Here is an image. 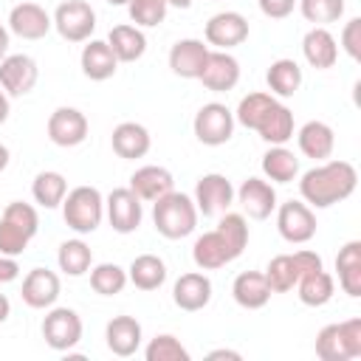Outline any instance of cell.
<instances>
[{"mask_svg":"<svg viewBox=\"0 0 361 361\" xmlns=\"http://www.w3.org/2000/svg\"><path fill=\"white\" fill-rule=\"evenodd\" d=\"M358 186V172L350 161H324L307 169L299 180V195L313 209H330L347 200Z\"/></svg>","mask_w":361,"mask_h":361,"instance_id":"cell-1","label":"cell"},{"mask_svg":"<svg viewBox=\"0 0 361 361\" xmlns=\"http://www.w3.org/2000/svg\"><path fill=\"white\" fill-rule=\"evenodd\" d=\"M234 121H240L248 130H257L262 141L268 144H285L293 138V113L271 93H248L240 99Z\"/></svg>","mask_w":361,"mask_h":361,"instance_id":"cell-2","label":"cell"},{"mask_svg":"<svg viewBox=\"0 0 361 361\" xmlns=\"http://www.w3.org/2000/svg\"><path fill=\"white\" fill-rule=\"evenodd\" d=\"M152 223L155 231L166 240H183L195 231L197 226V206L189 195L183 192H166L164 197L155 200L152 206Z\"/></svg>","mask_w":361,"mask_h":361,"instance_id":"cell-3","label":"cell"},{"mask_svg":"<svg viewBox=\"0 0 361 361\" xmlns=\"http://www.w3.org/2000/svg\"><path fill=\"white\" fill-rule=\"evenodd\" d=\"M39 228L37 209L23 200H11L0 214V254L20 257Z\"/></svg>","mask_w":361,"mask_h":361,"instance_id":"cell-4","label":"cell"},{"mask_svg":"<svg viewBox=\"0 0 361 361\" xmlns=\"http://www.w3.org/2000/svg\"><path fill=\"white\" fill-rule=\"evenodd\" d=\"M62 217L68 228L76 234H90L102 226L104 217V197L96 186H76L62 200Z\"/></svg>","mask_w":361,"mask_h":361,"instance_id":"cell-5","label":"cell"},{"mask_svg":"<svg viewBox=\"0 0 361 361\" xmlns=\"http://www.w3.org/2000/svg\"><path fill=\"white\" fill-rule=\"evenodd\" d=\"M316 355L322 361H350L361 355V319L324 324L316 336Z\"/></svg>","mask_w":361,"mask_h":361,"instance_id":"cell-6","label":"cell"},{"mask_svg":"<svg viewBox=\"0 0 361 361\" xmlns=\"http://www.w3.org/2000/svg\"><path fill=\"white\" fill-rule=\"evenodd\" d=\"M54 28L68 42H87L96 28V11L87 0H65L54 11Z\"/></svg>","mask_w":361,"mask_h":361,"instance_id":"cell-7","label":"cell"},{"mask_svg":"<svg viewBox=\"0 0 361 361\" xmlns=\"http://www.w3.org/2000/svg\"><path fill=\"white\" fill-rule=\"evenodd\" d=\"M192 127H195V135L200 144L220 147L234 135V113L220 102H209L195 113Z\"/></svg>","mask_w":361,"mask_h":361,"instance_id":"cell-8","label":"cell"},{"mask_svg":"<svg viewBox=\"0 0 361 361\" xmlns=\"http://www.w3.org/2000/svg\"><path fill=\"white\" fill-rule=\"evenodd\" d=\"M42 338L51 350L65 353L82 338V319L71 307H51L42 319Z\"/></svg>","mask_w":361,"mask_h":361,"instance_id":"cell-9","label":"cell"},{"mask_svg":"<svg viewBox=\"0 0 361 361\" xmlns=\"http://www.w3.org/2000/svg\"><path fill=\"white\" fill-rule=\"evenodd\" d=\"M192 200L197 206V214L214 217V214L228 212V206L234 203V186H231V180L226 175L209 172L195 183V197Z\"/></svg>","mask_w":361,"mask_h":361,"instance_id":"cell-10","label":"cell"},{"mask_svg":"<svg viewBox=\"0 0 361 361\" xmlns=\"http://www.w3.org/2000/svg\"><path fill=\"white\" fill-rule=\"evenodd\" d=\"M104 214L113 226V231L118 234H133L141 226L144 209H141V197L130 189V186H118L107 195L104 200Z\"/></svg>","mask_w":361,"mask_h":361,"instance_id":"cell-11","label":"cell"},{"mask_svg":"<svg viewBox=\"0 0 361 361\" xmlns=\"http://www.w3.org/2000/svg\"><path fill=\"white\" fill-rule=\"evenodd\" d=\"M276 228L288 243H307L316 234V214L302 200H288L276 209Z\"/></svg>","mask_w":361,"mask_h":361,"instance_id":"cell-12","label":"cell"},{"mask_svg":"<svg viewBox=\"0 0 361 361\" xmlns=\"http://www.w3.org/2000/svg\"><path fill=\"white\" fill-rule=\"evenodd\" d=\"M39 68L28 54H6L0 59V87L6 96H25L34 90Z\"/></svg>","mask_w":361,"mask_h":361,"instance_id":"cell-13","label":"cell"},{"mask_svg":"<svg viewBox=\"0 0 361 361\" xmlns=\"http://www.w3.org/2000/svg\"><path fill=\"white\" fill-rule=\"evenodd\" d=\"M206 42L214 45L217 51L237 48L248 39V20L240 11H217L206 23Z\"/></svg>","mask_w":361,"mask_h":361,"instance_id":"cell-14","label":"cell"},{"mask_svg":"<svg viewBox=\"0 0 361 361\" xmlns=\"http://www.w3.org/2000/svg\"><path fill=\"white\" fill-rule=\"evenodd\" d=\"M197 79L203 82L206 90L226 93V90H231L240 82V62L228 51H217L214 48V51H209L206 65H203V71H200Z\"/></svg>","mask_w":361,"mask_h":361,"instance_id":"cell-15","label":"cell"},{"mask_svg":"<svg viewBox=\"0 0 361 361\" xmlns=\"http://www.w3.org/2000/svg\"><path fill=\"white\" fill-rule=\"evenodd\" d=\"M48 138L56 147H79L87 138V118L76 107H56L48 118Z\"/></svg>","mask_w":361,"mask_h":361,"instance_id":"cell-16","label":"cell"},{"mask_svg":"<svg viewBox=\"0 0 361 361\" xmlns=\"http://www.w3.org/2000/svg\"><path fill=\"white\" fill-rule=\"evenodd\" d=\"M51 28L54 20L39 3H17L8 11V31L23 39H42Z\"/></svg>","mask_w":361,"mask_h":361,"instance_id":"cell-17","label":"cell"},{"mask_svg":"<svg viewBox=\"0 0 361 361\" xmlns=\"http://www.w3.org/2000/svg\"><path fill=\"white\" fill-rule=\"evenodd\" d=\"M192 259H195V265H197L200 271H217V268L234 262V259H237V251L228 245V240H226L217 228H212V231H206V234H200V237L195 240V245H192Z\"/></svg>","mask_w":361,"mask_h":361,"instance_id":"cell-18","label":"cell"},{"mask_svg":"<svg viewBox=\"0 0 361 361\" xmlns=\"http://www.w3.org/2000/svg\"><path fill=\"white\" fill-rule=\"evenodd\" d=\"M234 197L240 200L243 212L251 217V220H265L271 217V212L276 209V192L268 180L262 178H245L240 183V189L234 192Z\"/></svg>","mask_w":361,"mask_h":361,"instance_id":"cell-19","label":"cell"},{"mask_svg":"<svg viewBox=\"0 0 361 361\" xmlns=\"http://www.w3.org/2000/svg\"><path fill=\"white\" fill-rule=\"evenodd\" d=\"M23 302L34 310H45L59 299V276L48 268H31L23 279Z\"/></svg>","mask_w":361,"mask_h":361,"instance_id":"cell-20","label":"cell"},{"mask_svg":"<svg viewBox=\"0 0 361 361\" xmlns=\"http://www.w3.org/2000/svg\"><path fill=\"white\" fill-rule=\"evenodd\" d=\"M172 299L180 310H203L209 302H212V279L200 271H189V274H180L178 282L172 285Z\"/></svg>","mask_w":361,"mask_h":361,"instance_id":"cell-21","label":"cell"},{"mask_svg":"<svg viewBox=\"0 0 361 361\" xmlns=\"http://www.w3.org/2000/svg\"><path fill=\"white\" fill-rule=\"evenodd\" d=\"M209 45L203 39H178L169 51V68L175 76L180 79H197L203 65H206V56H209Z\"/></svg>","mask_w":361,"mask_h":361,"instance_id":"cell-22","label":"cell"},{"mask_svg":"<svg viewBox=\"0 0 361 361\" xmlns=\"http://www.w3.org/2000/svg\"><path fill=\"white\" fill-rule=\"evenodd\" d=\"M107 350L118 358H130L141 347V324L133 316H113L104 327Z\"/></svg>","mask_w":361,"mask_h":361,"instance_id":"cell-23","label":"cell"},{"mask_svg":"<svg viewBox=\"0 0 361 361\" xmlns=\"http://www.w3.org/2000/svg\"><path fill=\"white\" fill-rule=\"evenodd\" d=\"M302 54H305V59H307L310 68L327 71L338 59V42H336V37L324 25H313L305 34V39H302Z\"/></svg>","mask_w":361,"mask_h":361,"instance_id":"cell-24","label":"cell"},{"mask_svg":"<svg viewBox=\"0 0 361 361\" xmlns=\"http://www.w3.org/2000/svg\"><path fill=\"white\" fill-rule=\"evenodd\" d=\"M110 144H113V152L118 158H127V161H135V158H144L149 152V130L138 121H121L113 135H110Z\"/></svg>","mask_w":361,"mask_h":361,"instance_id":"cell-25","label":"cell"},{"mask_svg":"<svg viewBox=\"0 0 361 361\" xmlns=\"http://www.w3.org/2000/svg\"><path fill=\"white\" fill-rule=\"evenodd\" d=\"M172 186H175L172 172L164 169V166H155V164H147V166H141V169H135L130 175V189L141 200H149V203H155L158 197H164L166 192H172Z\"/></svg>","mask_w":361,"mask_h":361,"instance_id":"cell-26","label":"cell"},{"mask_svg":"<svg viewBox=\"0 0 361 361\" xmlns=\"http://www.w3.org/2000/svg\"><path fill=\"white\" fill-rule=\"evenodd\" d=\"M231 296L240 307L259 310L271 299V285H268L262 271H243V274H237V279L231 285Z\"/></svg>","mask_w":361,"mask_h":361,"instance_id":"cell-27","label":"cell"},{"mask_svg":"<svg viewBox=\"0 0 361 361\" xmlns=\"http://www.w3.org/2000/svg\"><path fill=\"white\" fill-rule=\"evenodd\" d=\"M296 141H299L302 155H307L313 161H327L333 155V147H336V133L324 121H307L299 127Z\"/></svg>","mask_w":361,"mask_h":361,"instance_id":"cell-28","label":"cell"},{"mask_svg":"<svg viewBox=\"0 0 361 361\" xmlns=\"http://www.w3.org/2000/svg\"><path fill=\"white\" fill-rule=\"evenodd\" d=\"M79 62H82V73H85L87 79H93V82L110 79V76L116 73V65H118V59H116L113 48L107 45V39H90V42L82 48Z\"/></svg>","mask_w":361,"mask_h":361,"instance_id":"cell-29","label":"cell"},{"mask_svg":"<svg viewBox=\"0 0 361 361\" xmlns=\"http://www.w3.org/2000/svg\"><path fill=\"white\" fill-rule=\"evenodd\" d=\"M336 271H338V285L347 296L358 299L361 296V243L350 240L338 248L336 257Z\"/></svg>","mask_w":361,"mask_h":361,"instance_id":"cell-30","label":"cell"},{"mask_svg":"<svg viewBox=\"0 0 361 361\" xmlns=\"http://www.w3.org/2000/svg\"><path fill=\"white\" fill-rule=\"evenodd\" d=\"M107 45L113 48L118 62H135L147 51V37L138 25H113L107 34Z\"/></svg>","mask_w":361,"mask_h":361,"instance_id":"cell-31","label":"cell"},{"mask_svg":"<svg viewBox=\"0 0 361 361\" xmlns=\"http://www.w3.org/2000/svg\"><path fill=\"white\" fill-rule=\"evenodd\" d=\"M127 279L138 288V290H158L166 282V265L161 257L155 254H141L130 262L127 268Z\"/></svg>","mask_w":361,"mask_h":361,"instance_id":"cell-32","label":"cell"},{"mask_svg":"<svg viewBox=\"0 0 361 361\" xmlns=\"http://www.w3.org/2000/svg\"><path fill=\"white\" fill-rule=\"evenodd\" d=\"M262 172L268 180L274 183H290L299 175V158L285 147V144H274L265 155H262Z\"/></svg>","mask_w":361,"mask_h":361,"instance_id":"cell-33","label":"cell"},{"mask_svg":"<svg viewBox=\"0 0 361 361\" xmlns=\"http://www.w3.org/2000/svg\"><path fill=\"white\" fill-rule=\"evenodd\" d=\"M296 290H299V302H302V305H307V307H322V305H327V302L333 299L336 285H333V276H330L324 268H319V271H310V274L299 276Z\"/></svg>","mask_w":361,"mask_h":361,"instance_id":"cell-34","label":"cell"},{"mask_svg":"<svg viewBox=\"0 0 361 361\" xmlns=\"http://www.w3.org/2000/svg\"><path fill=\"white\" fill-rule=\"evenodd\" d=\"M265 82H268V90L271 96H279V99H288L299 90L302 85V68L293 62V59H276L271 62L268 73H265Z\"/></svg>","mask_w":361,"mask_h":361,"instance_id":"cell-35","label":"cell"},{"mask_svg":"<svg viewBox=\"0 0 361 361\" xmlns=\"http://www.w3.org/2000/svg\"><path fill=\"white\" fill-rule=\"evenodd\" d=\"M31 195H34V200H37L42 209H56V206H62V200H65V195H68V180H65L62 172L45 169V172H39V175L34 178Z\"/></svg>","mask_w":361,"mask_h":361,"instance_id":"cell-36","label":"cell"},{"mask_svg":"<svg viewBox=\"0 0 361 361\" xmlns=\"http://www.w3.org/2000/svg\"><path fill=\"white\" fill-rule=\"evenodd\" d=\"M56 262H59V271H65L68 276H82L93 265V251L85 240H65L59 245Z\"/></svg>","mask_w":361,"mask_h":361,"instance_id":"cell-37","label":"cell"},{"mask_svg":"<svg viewBox=\"0 0 361 361\" xmlns=\"http://www.w3.org/2000/svg\"><path fill=\"white\" fill-rule=\"evenodd\" d=\"M262 274H265V279H268V285H271V293L293 290L296 282H299V268H296L293 254H279V257H274Z\"/></svg>","mask_w":361,"mask_h":361,"instance_id":"cell-38","label":"cell"},{"mask_svg":"<svg viewBox=\"0 0 361 361\" xmlns=\"http://www.w3.org/2000/svg\"><path fill=\"white\" fill-rule=\"evenodd\" d=\"M127 285V271L116 262H102L90 271V288L102 296H116Z\"/></svg>","mask_w":361,"mask_h":361,"instance_id":"cell-39","label":"cell"},{"mask_svg":"<svg viewBox=\"0 0 361 361\" xmlns=\"http://www.w3.org/2000/svg\"><path fill=\"white\" fill-rule=\"evenodd\" d=\"M296 3H299L302 17L313 25L336 23L344 14V0H296Z\"/></svg>","mask_w":361,"mask_h":361,"instance_id":"cell-40","label":"cell"},{"mask_svg":"<svg viewBox=\"0 0 361 361\" xmlns=\"http://www.w3.org/2000/svg\"><path fill=\"white\" fill-rule=\"evenodd\" d=\"M144 358L147 361H189V350L169 333H161L155 336L147 350H144Z\"/></svg>","mask_w":361,"mask_h":361,"instance_id":"cell-41","label":"cell"},{"mask_svg":"<svg viewBox=\"0 0 361 361\" xmlns=\"http://www.w3.org/2000/svg\"><path fill=\"white\" fill-rule=\"evenodd\" d=\"M166 0H130L127 3V11H130V20L138 25V28H155L164 23L166 17Z\"/></svg>","mask_w":361,"mask_h":361,"instance_id":"cell-42","label":"cell"},{"mask_svg":"<svg viewBox=\"0 0 361 361\" xmlns=\"http://www.w3.org/2000/svg\"><path fill=\"white\" fill-rule=\"evenodd\" d=\"M217 231L228 240V245L237 251V257H240L243 248L248 245V223H245V217L237 214V212H223V217H220V223H217Z\"/></svg>","mask_w":361,"mask_h":361,"instance_id":"cell-43","label":"cell"},{"mask_svg":"<svg viewBox=\"0 0 361 361\" xmlns=\"http://www.w3.org/2000/svg\"><path fill=\"white\" fill-rule=\"evenodd\" d=\"M341 48L347 51L350 59H361V17L347 20V25L341 31Z\"/></svg>","mask_w":361,"mask_h":361,"instance_id":"cell-44","label":"cell"},{"mask_svg":"<svg viewBox=\"0 0 361 361\" xmlns=\"http://www.w3.org/2000/svg\"><path fill=\"white\" fill-rule=\"evenodd\" d=\"M257 3H259V11L265 17H271V20L288 17L293 11V6H296V0H257Z\"/></svg>","mask_w":361,"mask_h":361,"instance_id":"cell-45","label":"cell"},{"mask_svg":"<svg viewBox=\"0 0 361 361\" xmlns=\"http://www.w3.org/2000/svg\"><path fill=\"white\" fill-rule=\"evenodd\" d=\"M20 276V265H17V257H6L0 254V285L6 282H14Z\"/></svg>","mask_w":361,"mask_h":361,"instance_id":"cell-46","label":"cell"},{"mask_svg":"<svg viewBox=\"0 0 361 361\" xmlns=\"http://www.w3.org/2000/svg\"><path fill=\"white\" fill-rule=\"evenodd\" d=\"M209 358H212V361H217V358H228V361H240L243 355H240L237 350H226V347H223V350H212V353H209Z\"/></svg>","mask_w":361,"mask_h":361,"instance_id":"cell-47","label":"cell"},{"mask_svg":"<svg viewBox=\"0 0 361 361\" xmlns=\"http://www.w3.org/2000/svg\"><path fill=\"white\" fill-rule=\"evenodd\" d=\"M8 313H11V302H8L6 293H0V324L8 319Z\"/></svg>","mask_w":361,"mask_h":361,"instance_id":"cell-48","label":"cell"},{"mask_svg":"<svg viewBox=\"0 0 361 361\" xmlns=\"http://www.w3.org/2000/svg\"><path fill=\"white\" fill-rule=\"evenodd\" d=\"M8 54V28L0 25V59Z\"/></svg>","mask_w":361,"mask_h":361,"instance_id":"cell-49","label":"cell"},{"mask_svg":"<svg viewBox=\"0 0 361 361\" xmlns=\"http://www.w3.org/2000/svg\"><path fill=\"white\" fill-rule=\"evenodd\" d=\"M8 118V96H6V90L0 87V124Z\"/></svg>","mask_w":361,"mask_h":361,"instance_id":"cell-50","label":"cell"},{"mask_svg":"<svg viewBox=\"0 0 361 361\" xmlns=\"http://www.w3.org/2000/svg\"><path fill=\"white\" fill-rule=\"evenodd\" d=\"M8 166V147L6 144H0V172Z\"/></svg>","mask_w":361,"mask_h":361,"instance_id":"cell-51","label":"cell"},{"mask_svg":"<svg viewBox=\"0 0 361 361\" xmlns=\"http://www.w3.org/2000/svg\"><path fill=\"white\" fill-rule=\"evenodd\" d=\"M166 6H175V8H189L192 0H166Z\"/></svg>","mask_w":361,"mask_h":361,"instance_id":"cell-52","label":"cell"},{"mask_svg":"<svg viewBox=\"0 0 361 361\" xmlns=\"http://www.w3.org/2000/svg\"><path fill=\"white\" fill-rule=\"evenodd\" d=\"M107 3H110V6H127L130 0H107Z\"/></svg>","mask_w":361,"mask_h":361,"instance_id":"cell-53","label":"cell"}]
</instances>
